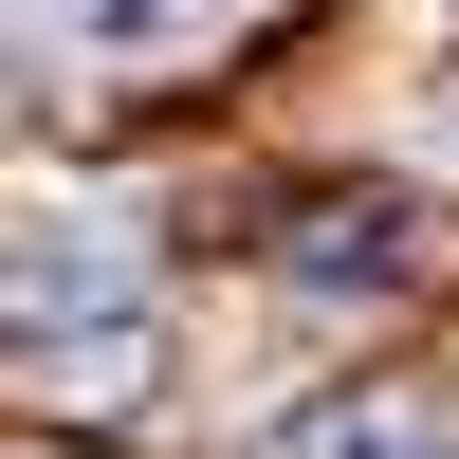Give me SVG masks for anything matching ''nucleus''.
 Masks as SVG:
<instances>
[{"label": "nucleus", "instance_id": "1", "mask_svg": "<svg viewBox=\"0 0 459 459\" xmlns=\"http://www.w3.org/2000/svg\"><path fill=\"white\" fill-rule=\"evenodd\" d=\"M147 294H129V239L74 203H19V386L56 404H147Z\"/></svg>", "mask_w": 459, "mask_h": 459}, {"label": "nucleus", "instance_id": "2", "mask_svg": "<svg viewBox=\"0 0 459 459\" xmlns=\"http://www.w3.org/2000/svg\"><path fill=\"white\" fill-rule=\"evenodd\" d=\"M239 0H19V37L37 56H74V74H147V56H184V37H221Z\"/></svg>", "mask_w": 459, "mask_h": 459}, {"label": "nucleus", "instance_id": "3", "mask_svg": "<svg viewBox=\"0 0 459 459\" xmlns=\"http://www.w3.org/2000/svg\"><path fill=\"white\" fill-rule=\"evenodd\" d=\"M313 313H350V294H404L423 276V203H331V221H294V257H276Z\"/></svg>", "mask_w": 459, "mask_h": 459}, {"label": "nucleus", "instance_id": "4", "mask_svg": "<svg viewBox=\"0 0 459 459\" xmlns=\"http://www.w3.org/2000/svg\"><path fill=\"white\" fill-rule=\"evenodd\" d=\"M294 459H459V423H423V404H331Z\"/></svg>", "mask_w": 459, "mask_h": 459}]
</instances>
